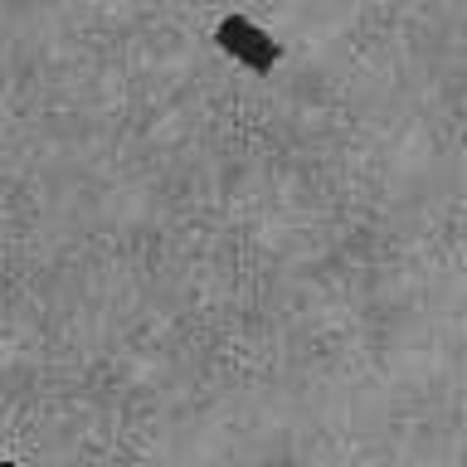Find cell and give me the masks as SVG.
Segmentation results:
<instances>
[{"label": "cell", "instance_id": "obj_1", "mask_svg": "<svg viewBox=\"0 0 467 467\" xmlns=\"http://www.w3.org/2000/svg\"><path fill=\"white\" fill-rule=\"evenodd\" d=\"M214 44L224 58H234V64L248 68V73H258V78H268L277 68V58H283V44H277L263 25L248 20V15H224V20L214 25Z\"/></svg>", "mask_w": 467, "mask_h": 467}, {"label": "cell", "instance_id": "obj_2", "mask_svg": "<svg viewBox=\"0 0 467 467\" xmlns=\"http://www.w3.org/2000/svg\"><path fill=\"white\" fill-rule=\"evenodd\" d=\"M0 467H20V462H10V458H0Z\"/></svg>", "mask_w": 467, "mask_h": 467}]
</instances>
